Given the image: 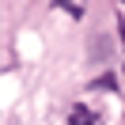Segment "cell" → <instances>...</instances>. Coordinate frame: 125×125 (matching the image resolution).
Wrapping results in <instances>:
<instances>
[{
    "mask_svg": "<svg viewBox=\"0 0 125 125\" xmlns=\"http://www.w3.org/2000/svg\"><path fill=\"white\" fill-rule=\"evenodd\" d=\"M68 121H72V125H102V117L95 114V110H87V106H76Z\"/></svg>",
    "mask_w": 125,
    "mask_h": 125,
    "instance_id": "6da1fadb",
    "label": "cell"
}]
</instances>
